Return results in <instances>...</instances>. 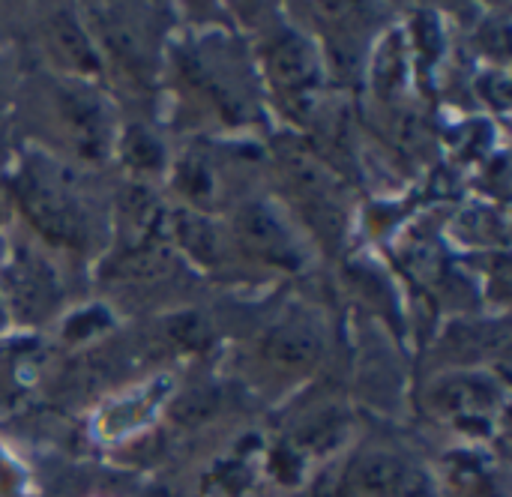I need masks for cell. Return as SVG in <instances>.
Here are the masks:
<instances>
[{
	"mask_svg": "<svg viewBox=\"0 0 512 497\" xmlns=\"http://www.w3.org/2000/svg\"><path fill=\"white\" fill-rule=\"evenodd\" d=\"M351 483L378 497H414L420 492V474L393 456H366L354 465Z\"/></svg>",
	"mask_w": 512,
	"mask_h": 497,
	"instance_id": "7a4b0ae2",
	"label": "cell"
},
{
	"mask_svg": "<svg viewBox=\"0 0 512 497\" xmlns=\"http://www.w3.org/2000/svg\"><path fill=\"white\" fill-rule=\"evenodd\" d=\"M240 237L258 255H267V258H276V261H285L291 255L288 234L267 213H261V210H246L243 213V219H240Z\"/></svg>",
	"mask_w": 512,
	"mask_h": 497,
	"instance_id": "3957f363",
	"label": "cell"
},
{
	"mask_svg": "<svg viewBox=\"0 0 512 497\" xmlns=\"http://www.w3.org/2000/svg\"><path fill=\"white\" fill-rule=\"evenodd\" d=\"M270 354H273V360H279V363H285L291 369H303V366L315 363L318 342H315L312 333L297 330V327H288V330H279L270 339Z\"/></svg>",
	"mask_w": 512,
	"mask_h": 497,
	"instance_id": "277c9868",
	"label": "cell"
},
{
	"mask_svg": "<svg viewBox=\"0 0 512 497\" xmlns=\"http://www.w3.org/2000/svg\"><path fill=\"white\" fill-rule=\"evenodd\" d=\"M21 201L30 213V219L39 225L42 234H48L54 243L78 246L84 240V222L75 210V201L63 192V186L42 180L39 174L21 180Z\"/></svg>",
	"mask_w": 512,
	"mask_h": 497,
	"instance_id": "6da1fadb",
	"label": "cell"
},
{
	"mask_svg": "<svg viewBox=\"0 0 512 497\" xmlns=\"http://www.w3.org/2000/svg\"><path fill=\"white\" fill-rule=\"evenodd\" d=\"M15 285L24 288V291H15L18 309H21L24 315H39V312L48 309V297H51L48 276H39L33 267H24V270L15 276Z\"/></svg>",
	"mask_w": 512,
	"mask_h": 497,
	"instance_id": "5b68a950",
	"label": "cell"
},
{
	"mask_svg": "<svg viewBox=\"0 0 512 497\" xmlns=\"http://www.w3.org/2000/svg\"><path fill=\"white\" fill-rule=\"evenodd\" d=\"M273 69L279 75V81L285 84H303L312 72V60H309V51L300 45V42H288L276 51L273 57Z\"/></svg>",
	"mask_w": 512,
	"mask_h": 497,
	"instance_id": "8992f818",
	"label": "cell"
}]
</instances>
